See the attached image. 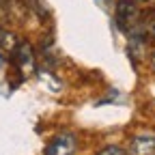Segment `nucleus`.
Returning <instances> with one entry per match:
<instances>
[{
	"instance_id": "2",
	"label": "nucleus",
	"mask_w": 155,
	"mask_h": 155,
	"mask_svg": "<svg viewBox=\"0 0 155 155\" xmlns=\"http://www.w3.org/2000/svg\"><path fill=\"white\" fill-rule=\"evenodd\" d=\"M78 149V138L71 131H61L56 134L52 142L45 149V155H73Z\"/></svg>"
},
{
	"instance_id": "6",
	"label": "nucleus",
	"mask_w": 155,
	"mask_h": 155,
	"mask_svg": "<svg viewBox=\"0 0 155 155\" xmlns=\"http://www.w3.org/2000/svg\"><path fill=\"white\" fill-rule=\"evenodd\" d=\"M0 65H2V58H0Z\"/></svg>"
},
{
	"instance_id": "5",
	"label": "nucleus",
	"mask_w": 155,
	"mask_h": 155,
	"mask_svg": "<svg viewBox=\"0 0 155 155\" xmlns=\"http://www.w3.org/2000/svg\"><path fill=\"white\" fill-rule=\"evenodd\" d=\"M151 67H153V71H155V54L151 56Z\"/></svg>"
},
{
	"instance_id": "4",
	"label": "nucleus",
	"mask_w": 155,
	"mask_h": 155,
	"mask_svg": "<svg viewBox=\"0 0 155 155\" xmlns=\"http://www.w3.org/2000/svg\"><path fill=\"white\" fill-rule=\"evenodd\" d=\"M97 155H123V151L119 147H106V149H101Z\"/></svg>"
},
{
	"instance_id": "1",
	"label": "nucleus",
	"mask_w": 155,
	"mask_h": 155,
	"mask_svg": "<svg viewBox=\"0 0 155 155\" xmlns=\"http://www.w3.org/2000/svg\"><path fill=\"white\" fill-rule=\"evenodd\" d=\"M140 15L142 13L138 11L134 0H119V5H116V22H119V28L123 32L129 35L136 28V24H138Z\"/></svg>"
},
{
	"instance_id": "3",
	"label": "nucleus",
	"mask_w": 155,
	"mask_h": 155,
	"mask_svg": "<svg viewBox=\"0 0 155 155\" xmlns=\"http://www.w3.org/2000/svg\"><path fill=\"white\" fill-rule=\"evenodd\" d=\"M129 155H155V134L140 131L129 142Z\"/></svg>"
}]
</instances>
